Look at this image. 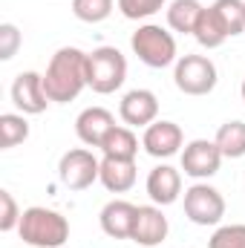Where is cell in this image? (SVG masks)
<instances>
[{
    "label": "cell",
    "instance_id": "obj_12",
    "mask_svg": "<svg viewBox=\"0 0 245 248\" xmlns=\"http://www.w3.org/2000/svg\"><path fill=\"white\" fill-rule=\"evenodd\" d=\"M119 116L127 127H150L159 119V98L150 90H130L119 104Z\"/></svg>",
    "mask_w": 245,
    "mask_h": 248
},
{
    "label": "cell",
    "instance_id": "obj_22",
    "mask_svg": "<svg viewBox=\"0 0 245 248\" xmlns=\"http://www.w3.org/2000/svg\"><path fill=\"white\" fill-rule=\"evenodd\" d=\"M29 139V122L23 113H3L0 116V147L12 150Z\"/></svg>",
    "mask_w": 245,
    "mask_h": 248
},
{
    "label": "cell",
    "instance_id": "obj_7",
    "mask_svg": "<svg viewBox=\"0 0 245 248\" xmlns=\"http://www.w3.org/2000/svg\"><path fill=\"white\" fill-rule=\"evenodd\" d=\"M98 173H101V159H95L92 150H87V147L66 150L58 162V179L69 190L90 187L92 182H98Z\"/></svg>",
    "mask_w": 245,
    "mask_h": 248
},
{
    "label": "cell",
    "instance_id": "obj_14",
    "mask_svg": "<svg viewBox=\"0 0 245 248\" xmlns=\"http://www.w3.org/2000/svg\"><path fill=\"white\" fill-rule=\"evenodd\" d=\"M113 127H116V119L107 107H87L75 119V133L87 147H101Z\"/></svg>",
    "mask_w": 245,
    "mask_h": 248
},
{
    "label": "cell",
    "instance_id": "obj_23",
    "mask_svg": "<svg viewBox=\"0 0 245 248\" xmlns=\"http://www.w3.org/2000/svg\"><path fill=\"white\" fill-rule=\"evenodd\" d=\"M72 15L81 23H101L113 15V0H72Z\"/></svg>",
    "mask_w": 245,
    "mask_h": 248
},
{
    "label": "cell",
    "instance_id": "obj_24",
    "mask_svg": "<svg viewBox=\"0 0 245 248\" xmlns=\"http://www.w3.org/2000/svg\"><path fill=\"white\" fill-rule=\"evenodd\" d=\"M208 248H245V225L243 222L219 225V228L211 234Z\"/></svg>",
    "mask_w": 245,
    "mask_h": 248
},
{
    "label": "cell",
    "instance_id": "obj_16",
    "mask_svg": "<svg viewBox=\"0 0 245 248\" xmlns=\"http://www.w3.org/2000/svg\"><path fill=\"white\" fill-rule=\"evenodd\" d=\"M138 170H136V159H101V173L98 182L107 187L110 193H127L130 187L136 185Z\"/></svg>",
    "mask_w": 245,
    "mask_h": 248
},
{
    "label": "cell",
    "instance_id": "obj_28",
    "mask_svg": "<svg viewBox=\"0 0 245 248\" xmlns=\"http://www.w3.org/2000/svg\"><path fill=\"white\" fill-rule=\"evenodd\" d=\"M240 95H243V101H245V78H243V87H240Z\"/></svg>",
    "mask_w": 245,
    "mask_h": 248
},
{
    "label": "cell",
    "instance_id": "obj_18",
    "mask_svg": "<svg viewBox=\"0 0 245 248\" xmlns=\"http://www.w3.org/2000/svg\"><path fill=\"white\" fill-rule=\"evenodd\" d=\"M202 3L199 0H173L168 6V26L179 35H193L196 23H199V15H202Z\"/></svg>",
    "mask_w": 245,
    "mask_h": 248
},
{
    "label": "cell",
    "instance_id": "obj_15",
    "mask_svg": "<svg viewBox=\"0 0 245 248\" xmlns=\"http://www.w3.org/2000/svg\"><path fill=\"white\" fill-rule=\"evenodd\" d=\"M136 211L138 205L127 202V199H113L101 208L98 214V222H101V231L113 240H130L133 237V225H136Z\"/></svg>",
    "mask_w": 245,
    "mask_h": 248
},
{
    "label": "cell",
    "instance_id": "obj_4",
    "mask_svg": "<svg viewBox=\"0 0 245 248\" xmlns=\"http://www.w3.org/2000/svg\"><path fill=\"white\" fill-rule=\"evenodd\" d=\"M127 81V58L116 46H98L87 52V87L98 95H110L122 90Z\"/></svg>",
    "mask_w": 245,
    "mask_h": 248
},
{
    "label": "cell",
    "instance_id": "obj_21",
    "mask_svg": "<svg viewBox=\"0 0 245 248\" xmlns=\"http://www.w3.org/2000/svg\"><path fill=\"white\" fill-rule=\"evenodd\" d=\"M211 9L216 12L228 38H237L245 32V0H214Z\"/></svg>",
    "mask_w": 245,
    "mask_h": 248
},
{
    "label": "cell",
    "instance_id": "obj_10",
    "mask_svg": "<svg viewBox=\"0 0 245 248\" xmlns=\"http://www.w3.org/2000/svg\"><path fill=\"white\" fill-rule=\"evenodd\" d=\"M12 104L23 116H41L49 107V95L44 90V75L41 72H20L12 81Z\"/></svg>",
    "mask_w": 245,
    "mask_h": 248
},
{
    "label": "cell",
    "instance_id": "obj_27",
    "mask_svg": "<svg viewBox=\"0 0 245 248\" xmlns=\"http://www.w3.org/2000/svg\"><path fill=\"white\" fill-rule=\"evenodd\" d=\"M0 205H3V214H0V231L9 234V231H15V228L20 225V214H23V211H17V202H15V196H12L9 190H0Z\"/></svg>",
    "mask_w": 245,
    "mask_h": 248
},
{
    "label": "cell",
    "instance_id": "obj_25",
    "mask_svg": "<svg viewBox=\"0 0 245 248\" xmlns=\"http://www.w3.org/2000/svg\"><path fill=\"white\" fill-rule=\"evenodd\" d=\"M168 0H119V12L127 20H144L165 9Z\"/></svg>",
    "mask_w": 245,
    "mask_h": 248
},
{
    "label": "cell",
    "instance_id": "obj_2",
    "mask_svg": "<svg viewBox=\"0 0 245 248\" xmlns=\"http://www.w3.org/2000/svg\"><path fill=\"white\" fill-rule=\"evenodd\" d=\"M17 234L32 248H61L69 240V219L44 205H32L20 214Z\"/></svg>",
    "mask_w": 245,
    "mask_h": 248
},
{
    "label": "cell",
    "instance_id": "obj_9",
    "mask_svg": "<svg viewBox=\"0 0 245 248\" xmlns=\"http://www.w3.org/2000/svg\"><path fill=\"white\" fill-rule=\"evenodd\" d=\"M184 144V133L176 122H168V119H156L150 127H144V136H141V147L147 156L153 159H170L182 150Z\"/></svg>",
    "mask_w": 245,
    "mask_h": 248
},
{
    "label": "cell",
    "instance_id": "obj_11",
    "mask_svg": "<svg viewBox=\"0 0 245 248\" xmlns=\"http://www.w3.org/2000/svg\"><path fill=\"white\" fill-rule=\"evenodd\" d=\"M168 231H170V225L159 205H138L133 237H130L133 243H138L141 248H156L159 243L168 240Z\"/></svg>",
    "mask_w": 245,
    "mask_h": 248
},
{
    "label": "cell",
    "instance_id": "obj_6",
    "mask_svg": "<svg viewBox=\"0 0 245 248\" xmlns=\"http://www.w3.org/2000/svg\"><path fill=\"white\" fill-rule=\"evenodd\" d=\"M184 217L193 225H219L225 217V196L208 182H196L184 190Z\"/></svg>",
    "mask_w": 245,
    "mask_h": 248
},
{
    "label": "cell",
    "instance_id": "obj_20",
    "mask_svg": "<svg viewBox=\"0 0 245 248\" xmlns=\"http://www.w3.org/2000/svg\"><path fill=\"white\" fill-rule=\"evenodd\" d=\"M216 147L222 150L225 159H243L245 156V122L231 119L216 130Z\"/></svg>",
    "mask_w": 245,
    "mask_h": 248
},
{
    "label": "cell",
    "instance_id": "obj_3",
    "mask_svg": "<svg viewBox=\"0 0 245 248\" xmlns=\"http://www.w3.org/2000/svg\"><path fill=\"white\" fill-rule=\"evenodd\" d=\"M130 49L138 61L150 69H165L170 63L179 61L176 55V38L159 23H141L130 35Z\"/></svg>",
    "mask_w": 245,
    "mask_h": 248
},
{
    "label": "cell",
    "instance_id": "obj_5",
    "mask_svg": "<svg viewBox=\"0 0 245 248\" xmlns=\"http://www.w3.org/2000/svg\"><path fill=\"white\" fill-rule=\"evenodd\" d=\"M216 81H219L216 63L211 61L208 55H182L179 61L173 63V84L184 95H193V98L211 95Z\"/></svg>",
    "mask_w": 245,
    "mask_h": 248
},
{
    "label": "cell",
    "instance_id": "obj_19",
    "mask_svg": "<svg viewBox=\"0 0 245 248\" xmlns=\"http://www.w3.org/2000/svg\"><path fill=\"white\" fill-rule=\"evenodd\" d=\"M193 38H196V44H199V46H205V49H216V46H222V44L228 41V32L222 29V23H219L216 12H214L211 6H205V9H202L199 23H196V29H193Z\"/></svg>",
    "mask_w": 245,
    "mask_h": 248
},
{
    "label": "cell",
    "instance_id": "obj_13",
    "mask_svg": "<svg viewBox=\"0 0 245 248\" xmlns=\"http://www.w3.org/2000/svg\"><path fill=\"white\" fill-rule=\"evenodd\" d=\"M147 196L153 205L165 208V205H173L179 196H182V173L173 168V165H156L150 173H147Z\"/></svg>",
    "mask_w": 245,
    "mask_h": 248
},
{
    "label": "cell",
    "instance_id": "obj_1",
    "mask_svg": "<svg viewBox=\"0 0 245 248\" xmlns=\"http://www.w3.org/2000/svg\"><path fill=\"white\" fill-rule=\"evenodd\" d=\"M84 87H87V52H81L78 46H61L49 58L44 72V90L49 101L69 104L81 95Z\"/></svg>",
    "mask_w": 245,
    "mask_h": 248
},
{
    "label": "cell",
    "instance_id": "obj_17",
    "mask_svg": "<svg viewBox=\"0 0 245 248\" xmlns=\"http://www.w3.org/2000/svg\"><path fill=\"white\" fill-rule=\"evenodd\" d=\"M101 153L110 156V159H136V153H138V139H136L133 127L116 124V127L110 130V136L104 139Z\"/></svg>",
    "mask_w": 245,
    "mask_h": 248
},
{
    "label": "cell",
    "instance_id": "obj_26",
    "mask_svg": "<svg viewBox=\"0 0 245 248\" xmlns=\"http://www.w3.org/2000/svg\"><path fill=\"white\" fill-rule=\"evenodd\" d=\"M20 29L15 23H0V61H12L20 49Z\"/></svg>",
    "mask_w": 245,
    "mask_h": 248
},
{
    "label": "cell",
    "instance_id": "obj_8",
    "mask_svg": "<svg viewBox=\"0 0 245 248\" xmlns=\"http://www.w3.org/2000/svg\"><path fill=\"white\" fill-rule=\"evenodd\" d=\"M222 150L216 147V141H208V139H193L187 141L182 150V170L196 179V182H205L211 176L219 173V165H222Z\"/></svg>",
    "mask_w": 245,
    "mask_h": 248
}]
</instances>
